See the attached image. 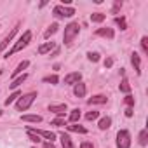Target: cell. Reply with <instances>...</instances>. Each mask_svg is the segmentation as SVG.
<instances>
[{
    "label": "cell",
    "instance_id": "obj_23",
    "mask_svg": "<svg viewBox=\"0 0 148 148\" xmlns=\"http://www.w3.org/2000/svg\"><path fill=\"white\" fill-rule=\"evenodd\" d=\"M119 89L122 91V92H125V94H129L131 92V86H129V80L124 77L122 79V82H120V86H119Z\"/></svg>",
    "mask_w": 148,
    "mask_h": 148
},
{
    "label": "cell",
    "instance_id": "obj_24",
    "mask_svg": "<svg viewBox=\"0 0 148 148\" xmlns=\"http://www.w3.org/2000/svg\"><path fill=\"white\" fill-rule=\"evenodd\" d=\"M19 96H21V92H19V91H14V92H12V94H11V96L4 101V105H5V106H9L11 103H14L16 99H19Z\"/></svg>",
    "mask_w": 148,
    "mask_h": 148
},
{
    "label": "cell",
    "instance_id": "obj_7",
    "mask_svg": "<svg viewBox=\"0 0 148 148\" xmlns=\"http://www.w3.org/2000/svg\"><path fill=\"white\" fill-rule=\"evenodd\" d=\"M28 132H33V134H37V136H42V138L49 139V143H52V141L56 139V134H54V132H51V131H44V129H35V127H28Z\"/></svg>",
    "mask_w": 148,
    "mask_h": 148
},
{
    "label": "cell",
    "instance_id": "obj_1",
    "mask_svg": "<svg viewBox=\"0 0 148 148\" xmlns=\"http://www.w3.org/2000/svg\"><path fill=\"white\" fill-rule=\"evenodd\" d=\"M30 42H32V30H26V32H25V33L19 37V40L14 44V47H12L11 51H7V52H5V58L12 56L14 52H19V51H23V49H25V47H26Z\"/></svg>",
    "mask_w": 148,
    "mask_h": 148
},
{
    "label": "cell",
    "instance_id": "obj_41",
    "mask_svg": "<svg viewBox=\"0 0 148 148\" xmlns=\"http://www.w3.org/2000/svg\"><path fill=\"white\" fill-rule=\"evenodd\" d=\"M33 148H35V146H33Z\"/></svg>",
    "mask_w": 148,
    "mask_h": 148
},
{
    "label": "cell",
    "instance_id": "obj_9",
    "mask_svg": "<svg viewBox=\"0 0 148 148\" xmlns=\"http://www.w3.org/2000/svg\"><path fill=\"white\" fill-rule=\"evenodd\" d=\"M66 110H68V106H66L64 103H61V105H49V112L56 113L58 117H63Z\"/></svg>",
    "mask_w": 148,
    "mask_h": 148
},
{
    "label": "cell",
    "instance_id": "obj_16",
    "mask_svg": "<svg viewBox=\"0 0 148 148\" xmlns=\"http://www.w3.org/2000/svg\"><path fill=\"white\" fill-rule=\"evenodd\" d=\"M59 139H61V146H63V148H73V143H71V138H70L68 134H64V132H61V134H59Z\"/></svg>",
    "mask_w": 148,
    "mask_h": 148
},
{
    "label": "cell",
    "instance_id": "obj_19",
    "mask_svg": "<svg viewBox=\"0 0 148 148\" xmlns=\"http://www.w3.org/2000/svg\"><path fill=\"white\" fill-rule=\"evenodd\" d=\"M68 120H70L71 124H77V122L80 120V110H79V108H73L71 113H70V117H68Z\"/></svg>",
    "mask_w": 148,
    "mask_h": 148
},
{
    "label": "cell",
    "instance_id": "obj_34",
    "mask_svg": "<svg viewBox=\"0 0 148 148\" xmlns=\"http://www.w3.org/2000/svg\"><path fill=\"white\" fill-rule=\"evenodd\" d=\"M28 136H30V141H33V143H40V141H42L40 136H37V134H33V132H28Z\"/></svg>",
    "mask_w": 148,
    "mask_h": 148
},
{
    "label": "cell",
    "instance_id": "obj_39",
    "mask_svg": "<svg viewBox=\"0 0 148 148\" xmlns=\"http://www.w3.org/2000/svg\"><path fill=\"white\" fill-rule=\"evenodd\" d=\"M44 148H54V145H52V143H49V141H47V143H44Z\"/></svg>",
    "mask_w": 148,
    "mask_h": 148
},
{
    "label": "cell",
    "instance_id": "obj_15",
    "mask_svg": "<svg viewBox=\"0 0 148 148\" xmlns=\"http://www.w3.org/2000/svg\"><path fill=\"white\" fill-rule=\"evenodd\" d=\"M56 49V44L54 42H44L40 47H38V54H47V52H51V51H54Z\"/></svg>",
    "mask_w": 148,
    "mask_h": 148
},
{
    "label": "cell",
    "instance_id": "obj_18",
    "mask_svg": "<svg viewBox=\"0 0 148 148\" xmlns=\"http://www.w3.org/2000/svg\"><path fill=\"white\" fill-rule=\"evenodd\" d=\"M110 125H112V119H110V117H103V119H99V124H98V127H99L101 131H106V129H110Z\"/></svg>",
    "mask_w": 148,
    "mask_h": 148
},
{
    "label": "cell",
    "instance_id": "obj_28",
    "mask_svg": "<svg viewBox=\"0 0 148 148\" xmlns=\"http://www.w3.org/2000/svg\"><path fill=\"white\" fill-rule=\"evenodd\" d=\"M141 51H143V54H148V37L141 38Z\"/></svg>",
    "mask_w": 148,
    "mask_h": 148
},
{
    "label": "cell",
    "instance_id": "obj_27",
    "mask_svg": "<svg viewBox=\"0 0 148 148\" xmlns=\"http://www.w3.org/2000/svg\"><path fill=\"white\" fill-rule=\"evenodd\" d=\"M51 125H56V127H61V125H66V122H64V119L63 117H56L52 122H51Z\"/></svg>",
    "mask_w": 148,
    "mask_h": 148
},
{
    "label": "cell",
    "instance_id": "obj_32",
    "mask_svg": "<svg viewBox=\"0 0 148 148\" xmlns=\"http://www.w3.org/2000/svg\"><path fill=\"white\" fill-rule=\"evenodd\" d=\"M124 101H125V105H127L129 108H132V106H134V98H132L131 94H127V96L124 98Z\"/></svg>",
    "mask_w": 148,
    "mask_h": 148
},
{
    "label": "cell",
    "instance_id": "obj_10",
    "mask_svg": "<svg viewBox=\"0 0 148 148\" xmlns=\"http://www.w3.org/2000/svg\"><path fill=\"white\" fill-rule=\"evenodd\" d=\"M108 101V98L106 96H103V94H96V96H92V98H89L87 99V103L89 105H105Z\"/></svg>",
    "mask_w": 148,
    "mask_h": 148
},
{
    "label": "cell",
    "instance_id": "obj_12",
    "mask_svg": "<svg viewBox=\"0 0 148 148\" xmlns=\"http://www.w3.org/2000/svg\"><path fill=\"white\" fill-rule=\"evenodd\" d=\"M26 77H28L26 73H21V75H18L16 79H12V82L9 84V87H11V89H18V87H19V86L26 80Z\"/></svg>",
    "mask_w": 148,
    "mask_h": 148
},
{
    "label": "cell",
    "instance_id": "obj_3",
    "mask_svg": "<svg viewBox=\"0 0 148 148\" xmlns=\"http://www.w3.org/2000/svg\"><path fill=\"white\" fill-rule=\"evenodd\" d=\"M35 98H37V92H35V91H32V92H28V94L19 96V99H18V103H16L18 112H25V110H28V108L33 105Z\"/></svg>",
    "mask_w": 148,
    "mask_h": 148
},
{
    "label": "cell",
    "instance_id": "obj_11",
    "mask_svg": "<svg viewBox=\"0 0 148 148\" xmlns=\"http://www.w3.org/2000/svg\"><path fill=\"white\" fill-rule=\"evenodd\" d=\"M86 84L84 82H79V84H75V87H73V94H75L77 98H84L86 96Z\"/></svg>",
    "mask_w": 148,
    "mask_h": 148
},
{
    "label": "cell",
    "instance_id": "obj_31",
    "mask_svg": "<svg viewBox=\"0 0 148 148\" xmlns=\"http://www.w3.org/2000/svg\"><path fill=\"white\" fill-rule=\"evenodd\" d=\"M44 82H49V84H58L59 79L56 75H49V77H44Z\"/></svg>",
    "mask_w": 148,
    "mask_h": 148
},
{
    "label": "cell",
    "instance_id": "obj_22",
    "mask_svg": "<svg viewBox=\"0 0 148 148\" xmlns=\"http://www.w3.org/2000/svg\"><path fill=\"white\" fill-rule=\"evenodd\" d=\"M139 145L141 146L148 145V129H141V132H139Z\"/></svg>",
    "mask_w": 148,
    "mask_h": 148
},
{
    "label": "cell",
    "instance_id": "obj_40",
    "mask_svg": "<svg viewBox=\"0 0 148 148\" xmlns=\"http://www.w3.org/2000/svg\"><path fill=\"white\" fill-rule=\"evenodd\" d=\"M0 115H2V112H0Z\"/></svg>",
    "mask_w": 148,
    "mask_h": 148
},
{
    "label": "cell",
    "instance_id": "obj_4",
    "mask_svg": "<svg viewBox=\"0 0 148 148\" xmlns=\"http://www.w3.org/2000/svg\"><path fill=\"white\" fill-rule=\"evenodd\" d=\"M52 14L58 19H64V18H71L73 14H75V9L73 7H64V5H56L52 9Z\"/></svg>",
    "mask_w": 148,
    "mask_h": 148
},
{
    "label": "cell",
    "instance_id": "obj_21",
    "mask_svg": "<svg viewBox=\"0 0 148 148\" xmlns=\"http://www.w3.org/2000/svg\"><path fill=\"white\" fill-rule=\"evenodd\" d=\"M21 120L23 122H35V124H38V122H42V117L40 115H23Z\"/></svg>",
    "mask_w": 148,
    "mask_h": 148
},
{
    "label": "cell",
    "instance_id": "obj_20",
    "mask_svg": "<svg viewBox=\"0 0 148 148\" xmlns=\"http://www.w3.org/2000/svg\"><path fill=\"white\" fill-rule=\"evenodd\" d=\"M58 28H59V26H58V23H52V25H51V26L45 30V33H44V38H45V40H47V38H51V37H52V35L58 32Z\"/></svg>",
    "mask_w": 148,
    "mask_h": 148
},
{
    "label": "cell",
    "instance_id": "obj_25",
    "mask_svg": "<svg viewBox=\"0 0 148 148\" xmlns=\"http://www.w3.org/2000/svg\"><path fill=\"white\" fill-rule=\"evenodd\" d=\"M68 131L80 132V134H86V132H87V129H86L84 125H77V124H71V125H68Z\"/></svg>",
    "mask_w": 148,
    "mask_h": 148
},
{
    "label": "cell",
    "instance_id": "obj_2",
    "mask_svg": "<svg viewBox=\"0 0 148 148\" xmlns=\"http://www.w3.org/2000/svg\"><path fill=\"white\" fill-rule=\"evenodd\" d=\"M79 30H80V25L77 21H73V23H68L64 26V33H63V42L64 45H70L73 42V38H75L79 35Z\"/></svg>",
    "mask_w": 148,
    "mask_h": 148
},
{
    "label": "cell",
    "instance_id": "obj_13",
    "mask_svg": "<svg viewBox=\"0 0 148 148\" xmlns=\"http://www.w3.org/2000/svg\"><path fill=\"white\" fill-rule=\"evenodd\" d=\"M131 63H132V66H134V71L139 75V73H141V59H139V56H138L136 52L131 54Z\"/></svg>",
    "mask_w": 148,
    "mask_h": 148
},
{
    "label": "cell",
    "instance_id": "obj_37",
    "mask_svg": "<svg viewBox=\"0 0 148 148\" xmlns=\"http://www.w3.org/2000/svg\"><path fill=\"white\" fill-rule=\"evenodd\" d=\"M80 148H94V146H92V143H89V141H84V143L80 145Z\"/></svg>",
    "mask_w": 148,
    "mask_h": 148
},
{
    "label": "cell",
    "instance_id": "obj_8",
    "mask_svg": "<svg viewBox=\"0 0 148 148\" xmlns=\"http://www.w3.org/2000/svg\"><path fill=\"white\" fill-rule=\"evenodd\" d=\"M80 79H82V75L79 71H71V73H68V75L64 77V84L66 86H75V84L80 82Z\"/></svg>",
    "mask_w": 148,
    "mask_h": 148
},
{
    "label": "cell",
    "instance_id": "obj_35",
    "mask_svg": "<svg viewBox=\"0 0 148 148\" xmlns=\"http://www.w3.org/2000/svg\"><path fill=\"white\" fill-rule=\"evenodd\" d=\"M120 7H122V2H120V0H117V2L113 4V9H112V12H113V14H117Z\"/></svg>",
    "mask_w": 148,
    "mask_h": 148
},
{
    "label": "cell",
    "instance_id": "obj_29",
    "mask_svg": "<svg viewBox=\"0 0 148 148\" xmlns=\"http://www.w3.org/2000/svg\"><path fill=\"white\" fill-rule=\"evenodd\" d=\"M115 23L120 26V30H127V25H125V18H115Z\"/></svg>",
    "mask_w": 148,
    "mask_h": 148
},
{
    "label": "cell",
    "instance_id": "obj_5",
    "mask_svg": "<svg viewBox=\"0 0 148 148\" xmlns=\"http://www.w3.org/2000/svg\"><path fill=\"white\" fill-rule=\"evenodd\" d=\"M117 148H131V134L129 131L122 129L117 132Z\"/></svg>",
    "mask_w": 148,
    "mask_h": 148
},
{
    "label": "cell",
    "instance_id": "obj_17",
    "mask_svg": "<svg viewBox=\"0 0 148 148\" xmlns=\"http://www.w3.org/2000/svg\"><path fill=\"white\" fill-rule=\"evenodd\" d=\"M28 64H30V61H26V59H25V61H21V63L18 64V68L12 71V79H16L18 75H21L23 70H26V68H28Z\"/></svg>",
    "mask_w": 148,
    "mask_h": 148
},
{
    "label": "cell",
    "instance_id": "obj_14",
    "mask_svg": "<svg viewBox=\"0 0 148 148\" xmlns=\"http://www.w3.org/2000/svg\"><path fill=\"white\" fill-rule=\"evenodd\" d=\"M96 35H98V37L113 38V37H115V32H113L112 28H98V30H96Z\"/></svg>",
    "mask_w": 148,
    "mask_h": 148
},
{
    "label": "cell",
    "instance_id": "obj_6",
    "mask_svg": "<svg viewBox=\"0 0 148 148\" xmlns=\"http://www.w3.org/2000/svg\"><path fill=\"white\" fill-rule=\"evenodd\" d=\"M19 26H21V23H16V26H14V28H12V30H11V32H9V33H7L5 37H4V40L0 42V52H2V51H4V49H5V47L9 45V42H12V38H14V35L18 33Z\"/></svg>",
    "mask_w": 148,
    "mask_h": 148
},
{
    "label": "cell",
    "instance_id": "obj_33",
    "mask_svg": "<svg viewBox=\"0 0 148 148\" xmlns=\"http://www.w3.org/2000/svg\"><path fill=\"white\" fill-rule=\"evenodd\" d=\"M98 117H99V113H98V112H89V113L86 115V119H87V120H96Z\"/></svg>",
    "mask_w": 148,
    "mask_h": 148
},
{
    "label": "cell",
    "instance_id": "obj_36",
    "mask_svg": "<svg viewBox=\"0 0 148 148\" xmlns=\"http://www.w3.org/2000/svg\"><path fill=\"white\" fill-rule=\"evenodd\" d=\"M112 64H113V59L112 58H106L105 59V68H112Z\"/></svg>",
    "mask_w": 148,
    "mask_h": 148
},
{
    "label": "cell",
    "instance_id": "obj_30",
    "mask_svg": "<svg viewBox=\"0 0 148 148\" xmlns=\"http://www.w3.org/2000/svg\"><path fill=\"white\" fill-rule=\"evenodd\" d=\"M87 59L92 61V63H98L99 61V54L98 52H87Z\"/></svg>",
    "mask_w": 148,
    "mask_h": 148
},
{
    "label": "cell",
    "instance_id": "obj_38",
    "mask_svg": "<svg viewBox=\"0 0 148 148\" xmlns=\"http://www.w3.org/2000/svg\"><path fill=\"white\" fill-rule=\"evenodd\" d=\"M125 117H132V108H125Z\"/></svg>",
    "mask_w": 148,
    "mask_h": 148
},
{
    "label": "cell",
    "instance_id": "obj_26",
    "mask_svg": "<svg viewBox=\"0 0 148 148\" xmlns=\"http://www.w3.org/2000/svg\"><path fill=\"white\" fill-rule=\"evenodd\" d=\"M105 18H106V16H105L103 12H94V14H91V21H92V23H103Z\"/></svg>",
    "mask_w": 148,
    "mask_h": 148
}]
</instances>
